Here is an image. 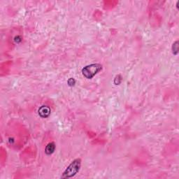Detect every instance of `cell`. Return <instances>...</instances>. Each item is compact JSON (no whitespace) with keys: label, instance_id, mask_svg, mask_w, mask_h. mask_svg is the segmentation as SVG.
<instances>
[{"label":"cell","instance_id":"6da1fadb","mask_svg":"<svg viewBox=\"0 0 179 179\" xmlns=\"http://www.w3.org/2000/svg\"><path fill=\"white\" fill-rule=\"evenodd\" d=\"M81 166V160L80 158H77L71 162L69 167L64 171L62 178H69L74 176L80 170Z\"/></svg>","mask_w":179,"mask_h":179},{"label":"cell","instance_id":"7a4b0ae2","mask_svg":"<svg viewBox=\"0 0 179 179\" xmlns=\"http://www.w3.org/2000/svg\"><path fill=\"white\" fill-rule=\"evenodd\" d=\"M102 69V65L100 64H91L83 68L82 73L88 79H92Z\"/></svg>","mask_w":179,"mask_h":179},{"label":"cell","instance_id":"3957f363","mask_svg":"<svg viewBox=\"0 0 179 179\" xmlns=\"http://www.w3.org/2000/svg\"><path fill=\"white\" fill-rule=\"evenodd\" d=\"M50 114V109L48 106H42L39 109V115L41 118H48Z\"/></svg>","mask_w":179,"mask_h":179},{"label":"cell","instance_id":"277c9868","mask_svg":"<svg viewBox=\"0 0 179 179\" xmlns=\"http://www.w3.org/2000/svg\"><path fill=\"white\" fill-rule=\"evenodd\" d=\"M55 150V145L54 143H49L46 146V148H45V152L46 153V155H51L54 152Z\"/></svg>","mask_w":179,"mask_h":179},{"label":"cell","instance_id":"5b68a950","mask_svg":"<svg viewBox=\"0 0 179 179\" xmlns=\"http://www.w3.org/2000/svg\"><path fill=\"white\" fill-rule=\"evenodd\" d=\"M172 51L175 55H176L178 52V41H176V42L174 43L172 46Z\"/></svg>","mask_w":179,"mask_h":179},{"label":"cell","instance_id":"8992f818","mask_svg":"<svg viewBox=\"0 0 179 179\" xmlns=\"http://www.w3.org/2000/svg\"><path fill=\"white\" fill-rule=\"evenodd\" d=\"M75 83H76V81H75V80L73 78H69V80H68V85H69V86H74Z\"/></svg>","mask_w":179,"mask_h":179}]
</instances>
